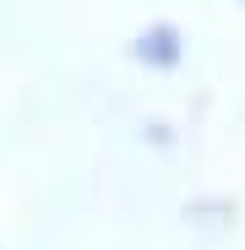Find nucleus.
Instances as JSON below:
<instances>
[{"label": "nucleus", "instance_id": "obj_1", "mask_svg": "<svg viewBox=\"0 0 245 250\" xmlns=\"http://www.w3.org/2000/svg\"><path fill=\"white\" fill-rule=\"evenodd\" d=\"M136 60L175 65V60H180V33H175V27H147V33L136 38Z\"/></svg>", "mask_w": 245, "mask_h": 250}]
</instances>
